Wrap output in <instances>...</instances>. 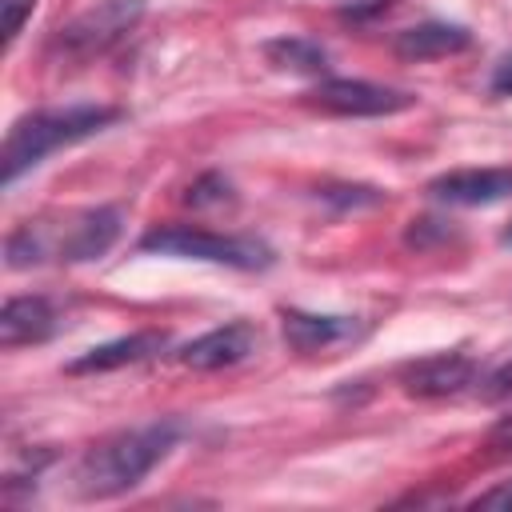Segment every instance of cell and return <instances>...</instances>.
Masks as SVG:
<instances>
[{
	"mask_svg": "<svg viewBox=\"0 0 512 512\" xmlns=\"http://www.w3.org/2000/svg\"><path fill=\"white\" fill-rule=\"evenodd\" d=\"M144 252H160V256H184V260H212V264H228V268H268L272 264V248L252 240V236H220V232H204V228H188V224H172V228H156L140 240Z\"/></svg>",
	"mask_w": 512,
	"mask_h": 512,
	"instance_id": "cell-3",
	"label": "cell"
},
{
	"mask_svg": "<svg viewBox=\"0 0 512 512\" xmlns=\"http://www.w3.org/2000/svg\"><path fill=\"white\" fill-rule=\"evenodd\" d=\"M480 396H484L488 404H508V400H512V360H508V364H500V368L484 380Z\"/></svg>",
	"mask_w": 512,
	"mask_h": 512,
	"instance_id": "cell-18",
	"label": "cell"
},
{
	"mask_svg": "<svg viewBox=\"0 0 512 512\" xmlns=\"http://www.w3.org/2000/svg\"><path fill=\"white\" fill-rule=\"evenodd\" d=\"M468 44H472L468 28L444 24V20H424V24H412L396 36V56H404V60H440V56L464 52Z\"/></svg>",
	"mask_w": 512,
	"mask_h": 512,
	"instance_id": "cell-13",
	"label": "cell"
},
{
	"mask_svg": "<svg viewBox=\"0 0 512 512\" xmlns=\"http://www.w3.org/2000/svg\"><path fill=\"white\" fill-rule=\"evenodd\" d=\"M60 316L52 308V300L44 296H12L0 312V340L4 348H16V344H36V340H48L56 332Z\"/></svg>",
	"mask_w": 512,
	"mask_h": 512,
	"instance_id": "cell-11",
	"label": "cell"
},
{
	"mask_svg": "<svg viewBox=\"0 0 512 512\" xmlns=\"http://www.w3.org/2000/svg\"><path fill=\"white\" fill-rule=\"evenodd\" d=\"M140 16H144V0H100L60 28L56 48L68 60H92L112 44H120L140 24Z\"/></svg>",
	"mask_w": 512,
	"mask_h": 512,
	"instance_id": "cell-4",
	"label": "cell"
},
{
	"mask_svg": "<svg viewBox=\"0 0 512 512\" xmlns=\"http://www.w3.org/2000/svg\"><path fill=\"white\" fill-rule=\"evenodd\" d=\"M320 196H324L328 204H340V208H376V204H384V192H376V188H364V184L320 188Z\"/></svg>",
	"mask_w": 512,
	"mask_h": 512,
	"instance_id": "cell-16",
	"label": "cell"
},
{
	"mask_svg": "<svg viewBox=\"0 0 512 512\" xmlns=\"http://www.w3.org/2000/svg\"><path fill=\"white\" fill-rule=\"evenodd\" d=\"M472 508H492V512H512V480H504V484H496V488H488V492H480V496L472 500Z\"/></svg>",
	"mask_w": 512,
	"mask_h": 512,
	"instance_id": "cell-20",
	"label": "cell"
},
{
	"mask_svg": "<svg viewBox=\"0 0 512 512\" xmlns=\"http://www.w3.org/2000/svg\"><path fill=\"white\" fill-rule=\"evenodd\" d=\"M0 4H4V40L12 44L20 36V28H24V20L32 16L36 0H0Z\"/></svg>",
	"mask_w": 512,
	"mask_h": 512,
	"instance_id": "cell-19",
	"label": "cell"
},
{
	"mask_svg": "<svg viewBox=\"0 0 512 512\" xmlns=\"http://www.w3.org/2000/svg\"><path fill=\"white\" fill-rule=\"evenodd\" d=\"M428 192L444 204H464V208L500 204L512 196V168H456L436 176Z\"/></svg>",
	"mask_w": 512,
	"mask_h": 512,
	"instance_id": "cell-8",
	"label": "cell"
},
{
	"mask_svg": "<svg viewBox=\"0 0 512 512\" xmlns=\"http://www.w3.org/2000/svg\"><path fill=\"white\" fill-rule=\"evenodd\" d=\"M492 444H504V448H512V416H504V420L492 428Z\"/></svg>",
	"mask_w": 512,
	"mask_h": 512,
	"instance_id": "cell-21",
	"label": "cell"
},
{
	"mask_svg": "<svg viewBox=\"0 0 512 512\" xmlns=\"http://www.w3.org/2000/svg\"><path fill=\"white\" fill-rule=\"evenodd\" d=\"M176 436H180L176 420H156V424H140V428L100 440L96 448L84 452V460L72 472L76 496L80 500H112V496L136 488L172 452Z\"/></svg>",
	"mask_w": 512,
	"mask_h": 512,
	"instance_id": "cell-1",
	"label": "cell"
},
{
	"mask_svg": "<svg viewBox=\"0 0 512 512\" xmlns=\"http://www.w3.org/2000/svg\"><path fill=\"white\" fill-rule=\"evenodd\" d=\"M352 4H372V0H352Z\"/></svg>",
	"mask_w": 512,
	"mask_h": 512,
	"instance_id": "cell-22",
	"label": "cell"
},
{
	"mask_svg": "<svg viewBox=\"0 0 512 512\" xmlns=\"http://www.w3.org/2000/svg\"><path fill=\"white\" fill-rule=\"evenodd\" d=\"M264 60L276 72H292V76H324L328 68V52L308 40V36H276L264 44Z\"/></svg>",
	"mask_w": 512,
	"mask_h": 512,
	"instance_id": "cell-14",
	"label": "cell"
},
{
	"mask_svg": "<svg viewBox=\"0 0 512 512\" xmlns=\"http://www.w3.org/2000/svg\"><path fill=\"white\" fill-rule=\"evenodd\" d=\"M308 104L328 112V116H392V112L412 108L416 96L400 92V88H388V84L336 76V80H320L308 92Z\"/></svg>",
	"mask_w": 512,
	"mask_h": 512,
	"instance_id": "cell-5",
	"label": "cell"
},
{
	"mask_svg": "<svg viewBox=\"0 0 512 512\" xmlns=\"http://www.w3.org/2000/svg\"><path fill=\"white\" fill-rule=\"evenodd\" d=\"M8 268H32V264H40L44 256H48V240H44V232L40 228H16L12 236H8Z\"/></svg>",
	"mask_w": 512,
	"mask_h": 512,
	"instance_id": "cell-15",
	"label": "cell"
},
{
	"mask_svg": "<svg viewBox=\"0 0 512 512\" xmlns=\"http://www.w3.org/2000/svg\"><path fill=\"white\" fill-rule=\"evenodd\" d=\"M256 340H260V332H256L252 324L236 320V324H224V328H212V332L188 340V344L176 352V360H180L184 368H196V372L232 368V364H240V360L256 348Z\"/></svg>",
	"mask_w": 512,
	"mask_h": 512,
	"instance_id": "cell-7",
	"label": "cell"
},
{
	"mask_svg": "<svg viewBox=\"0 0 512 512\" xmlns=\"http://www.w3.org/2000/svg\"><path fill=\"white\" fill-rule=\"evenodd\" d=\"M280 320H284V344L292 352H304V356L332 352V348H344V344L364 336V324L356 316H320V312L284 308Z\"/></svg>",
	"mask_w": 512,
	"mask_h": 512,
	"instance_id": "cell-6",
	"label": "cell"
},
{
	"mask_svg": "<svg viewBox=\"0 0 512 512\" xmlns=\"http://www.w3.org/2000/svg\"><path fill=\"white\" fill-rule=\"evenodd\" d=\"M164 348V332H132V336H120V340H108V344H96L88 348L84 356H76L68 364L72 376H84V372H112V368H124V364H140L148 356H156Z\"/></svg>",
	"mask_w": 512,
	"mask_h": 512,
	"instance_id": "cell-12",
	"label": "cell"
},
{
	"mask_svg": "<svg viewBox=\"0 0 512 512\" xmlns=\"http://www.w3.org/2000/svg\"><path fill=\"white\" fill-rule=\"evenodd\" d=\"M228 196H232V184H228L224 176H216V172L204 176V180H196V184L188 188V204H196V208H200V204H224Z\"/></svg>",
	"mask_w": 512,
	"mask_h": 512,
	"instance_id": "cell-17",
	"label": "cell"
},
{
	"mask_svg": "<svg viewBox=\"0 0 512 512\" xmlns=\"http://www.w3.org/2000/svg\"><path fill=\"white\" fill-rule=\"evenodd\" d=\"M120 112L104 108V104H68V108H40L20 116L8 136H4V152H0V180L12 184L20 172L36 168L48 152L68 148L76 140L96 136L100 128H108Z\"/></svg>",
	"mask_w": 512,
	"mask_h": 512,
	"instance_id": "cell-2",
	"label": "cell"
},
{
	"mask_svg": "<svg viewBox=\"0 0 512 512\" xmlns=\"http://www.w3.org/2000/svg\"><path fill=\"white\" fill-rule=\"evenodd\" d=\"M120 228H124V212L120 208H92V212H84V216L72 220V228L56 244V256L68 260V264L96 260V256H104L116 244Z\"/></svg>",
	"mask_w": 512,
	"mask_h": 512,
	"instance_id": "cell-10",
	"label": "cell"
},
{
	"mask_svg": "<svg viewBox=\"0 0 512 512\" xmlns=\"http://www.w3.org/2000/svg\"><path fill=\"white\" fill-rule=\"evenodd\" d=\"M476 380V360L464 352H436L404 368V392L436 400V396H456Z\"/></svg>",
	"mask_w": 512,
	"mask_h": 512,
	"instance_id": "cell-9",
	"label": "cell"
}]
</instances>
